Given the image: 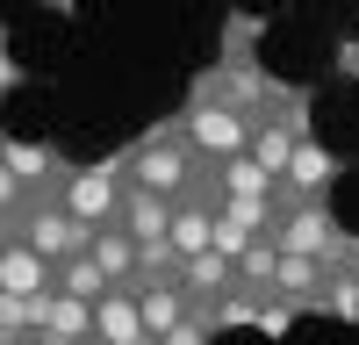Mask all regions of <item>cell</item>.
<instances>
[{
  "mask_svg": "<svg viewBox=\"0 0 359 345\" xmlns=\"http://www.w3.org/2000/svg\"><path fill=\"white\" fill-rule=\"evenodd\" d=\"M216 187L223 194H273V172H266L252 151H230V158H216Z\"/></svg>",
  "mask_w": 359,
  "mask_h": 345,
  "instance_id": "5bb4252c",
  "label": "cell"
},
{
  "mask_svg": "<svg viewBox=\"0 0 359 345\" xmlns=\"http://www.w3.org/2000/svg\"><path fill=\"white\" fill-rule=\"evenodd\" d=\"M216 216H223V223H237V230H252V238H259V230H273L280 201H273V194H223V201H216Z\"/></svg>",
  "mask_w": 359,
  "mask_h": 345,
  "instance_id": "9a60e30c",
  "label": "cell"
},
{
  "mask_svg": "<svg viewBox=\"0 0 359 345\" xmlns=\"http://www.w3.org/2000/svg\"><path fill=\"white\" fill-rule=\"evenodd\" d=\"M57 201L94 230V223H115V209H123V151L101 158V165H72V180L57 187Z\"/></svg>",
  "mask_w": 359,
  "mask_h": 345,
  "instance_id": "8992f818",
  "label": "cell"
},
{
  "mask_svg": "<svg viewBox=\"0 0 359 345\" xmlns=\"http://www.w3.org/2000/svg\"><path fill=\"white\" fill-rule=\"evenodd\" d=\"M338 72H345V79H359V36H352V43H338Z\"/></svg>",
  "mask_w": 359,
  "mask_h": 345,
  "instance_id": "ac0fdd59",
  "label": "cell"
},
{
  "mask_svg": "<svg viewBox=\"0 0 359 345\" xmlns=\"http://www.w3.org/2000/svg\"><path fill=\"white\" fill-rule=\"evenodd\" d=\"M180 130H187V144L216 165V158H230V151H245V137H252V123L237 108H223L216 94H201V86H187V101H180Z\"/></svg>",
  "mask_w": 359,
  "mask_h": 345,
  "instance_id": "5b68a950",
  "label": "cell"
},
{
  "mask_svg": "<svg viewBox=\"0 0 359 345\" xmlns=\"http://www.w3.org/2000/svg\"><path fill=\"white\" fill-rule=\"evenodd\" d=\"M15 216L22 209H0V245H15Z\"/></svg>",
  "mask_w": 359,
  "mask_h": 345,
  "instance_id": "d6986e66",
  "label": "cell"
},
{
  "mask_svg": "<svg viewBox=\"0 0 359 345\" xmlns=\"http://www.w3.org/2000/svg\"><path fill=\"white\" fill-rule=\"evenodd\" d=\"M266 295L287 302L294 316H331V324H359V266H323V259L280 252Z\"/></svg>",
  "mask_w": 359,
  "mask_h": 345,
  "instance_id": "6da1fadb",
  "label": "cell"
},
{
  "mask_svg": "<svg viewBox=\"0 0 359 345\" xmlns=\"http://www.w3.org/2000/svg\"><path fill=\"white\" fill-rule=\"evenodd\" d=\"M338 172H345V158L338 151H323L316 137H302L287 151V165H280V180H273V201L287 209V201H309V194H331L338 187Z\"/></svg>",
  "mask_w": 359,
  "mask_h": 345,
  "instance_id": "52a82bcc",
  "label": "cell"
},
{
  "mask_svg": "<svg viewBox=\"0 0 359 345\" xmlns=\"http://www.w3.org/2000/svg\"><path fill=\"white\" fill-rule=\"evenodd\" d=\"M0 151H8V165L22 172V187H29V194H57V187L72 180V158L57 151V144H15V137H8Z\"/></svg>",
  "mask_w": 359,
  "mask_h": 345,
  "instance_id": "9c48e42d",
  "label": "cell"
},
{
  "mask_svg": "<svg viewBox=\"0 0 359 345\" xmlns=\"http://www.w3.org/2000/svg\"><path fill=\"white\" fill-rule=\"evenodd\" d=\"M29 331H36L29 324V295H0V345H22Z\"/></svg>",
  "mask_w": 359,
  "mask_h": 345,
  "instance_id": "2e32d148",
  "label": "cell"
},
{
  "mask_svg": "<svg viewBox=\"0 0 359 345\" xmlns=\"http://www.w3.org/2000/svg\"><path fill=\"white\" fill-rule=\"evenodd\" d=\"M22 345H57V338H43V331H29V338H22Z\"/></svg>",
  "mask_w": 359,
  "mask_h": 345,
  "instance_id": "ffe728a7",
  "label": "cell"
},
{
  "mask_svg": "<svg viewBox=\"0 0 359 345\" xmlns=\"http://www.w3.org/2000/svg\"><path fill=\"white\" fill-rule=\"evenodd\" d=\"M15 79H22V65H15V58H8V29H0V94H8Z\"/></svg>",
  "mask_w": 359,
  "mask_h": 345,
  "instance_id": "e0dca14e",
  "label": "cell"
},
{
  "mask_svg": "<svg viewBox=\"0 0 359 345\" xmlns=\"http://www.w3.org/2000/svg\"><path fill=\"white\" fill-rule=\"evenodd\" d=\"M50 8H57V15H65V8H72V0H50Z\"/></svg>",
  "mask_w": 359,
  "mask_h": 345,
  "instance_id": "44dd1931",
  "label": "cell"
},
{
  "mask_svg": "<svg viewBox=\"0 0 359 345\" xmlns=\"http://www.w3.org/2000/svg\"><path fill=\"white\" fill-rule=\"evenodd\" d=\"M43 288H50V259L43 252H29L22 238L0 245V295H43Z\"/></svg>",
  "mask_w": 359,
  "mask_h": 345,
  "instance_id": "7c38bea8",
  "label": "cell"
},
{
  "mask_svg": "<svg viewBox=\"0 0 359 345\" xmlns=\"http://www.w3.org/2000/svg\"><path fill=\"white\" fill-rule=\"evenodd\" d=\"M130 295H137V316H144V331H151V338H165V331L180 324V316L194 309L187 295H180V280H172V273H151V280H137Z\"/></svg>",
  "mask_w": 359,
  "mask_h": 345,
  "instance_id": "30bf717a",
  "label": "cell"
},
{
  "mask_svg": "<svg viewBox=\"0 0 359 345\" xmlns=\"http://www.w3.org/2000/svg\"><path fill=\"white\" fill-rule=\"evenodd\" d=\"M29 324L43 338H57V345H94V302L43 288V295H29Z\"/></svg>",
  "mask_w": 359,
  "mask_h": 345,
  "instance_id": "ba28073f",
  "label": "cell"
},
{
  "mask_svg": "<svg viewBox=\"0 0 359 345\" xmlns=\"http://www.w3.org/2000/svg\"><path fill=\"white\" fill-rule=\"evenodd\" d=\"M194 172H201V151L187 144L180 115H165V123L137 130V137L123 144V180H130V187H151V194L180 201V194L194 187Z\"/></svg>",
  "mask_w": 359,
  "mask_h": 345,
  "instance_id": "7a4b0ae2",
  "label": "cell"
},
{
  "mask_svg": "<svg viewBox=\"0 0 359 345\" xmlns=\"http://www.w3.org/2000/svg\"><path fill=\"white\" fill-rule=\"evenodd\" d=\"M15 238H22L29 252H43L50 266H57V259L86 252V238H94V230H86V223L65 209V201H57V194H29V201H22V216H15Z\"/></svg>",
  "mask_w": 359,
  "mask_h": 345,
  "instance_id": "277c9868",
  "label": "cell"
},
{
  "mask_svg": "<svg viewBox=\"0 0 359 345\" xmlns=\"http://www.w3.org/2000/svg\"><path fill=\"white\" fill-rule=\"evenodd\" d=\"M252 36H259V22H252V15H230L216 65H201V72H194V86H201V94H216L223 108H237V115H245V123L266 108V94H273V72H266L259 58H252Z\"/></svg>",
  "mask_w": 359,
  "mask_h": 345,
  "instance_id": "3957f363",
  "label": "cell"
},
{
  "mask_svg": "<svg viewBox=\"0 0 359 345\" xmlns=\"http://www.w3.org/2000/svg\"><path fill=\"white\" fill-rule=\"evenodd\" d=\"M50 288H57V295H79V302H101V295H108V273H101L86 252H72V259H57V266H50Z\"/></svg>",
  "mask_w": 359,
  "mask_h": 345,
  "instance_id": "4fadbf2b",
  "label": "cell"
},
{
  "mask_svg": "<svg viewBox=\"0 0 359 345\" xmlns=\"http://www.w3.org/2000/svg\"><path fill=\"white\" fill-rule=\"evenodd\" d=\"M86 259L108 273V288H130L137 280V238L123 223H94V238H86Z\"/></svg>",
  "mask_w": 359,
  "mask_h": 345,
  "instance_id": "8fae6325",
  "label": "cell"
}]
</instances>
